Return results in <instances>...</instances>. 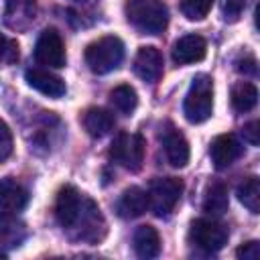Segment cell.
I'll list each match as a JSON object with an SVG mask.
<instances>
[{"label":"cell","mask_w":260,"mask_h":260,"mask_svg":"<svg viewBox=\"0 0 260 260\" xmlns=\"http://www.w3.org/2000/svg\"><path fill=\"white\" fill-rule=\"evenodd\" d=\"M2 256H4V254H2V252H0V258H2Z\"/></svg>","instance_id":"32"},{"label":"cell","mask_w":260,"mask_h":260,"mask_svg":"<svg viewBox=\"0 0 260 260\" xmlns=\"http://www.w3.org/2000/svg\"><path fill=\"white\" fill-rule=\"evenodd\" d=\"M183 193V183L175 177H158L150 183L146 195H148V207L152 209L154 215L165 217L169 215L175 205L179 203Z\"/></svg>","instance_id":"4"},{"label":"cell","mask_w":260,"mask_h":260,"mask_svg":"<svg viewBox=\"0 0 260 260\" xmlns=\"http://www.w3.org/2000/svg\"><path fill=\"white\" fill-rule=\"evenodd\" d=\"M83 128L91 138H104L114 130V116L104 108H89L83 118Z\"/></svg>","instance_id":"17"},{"label":"cell","mask_w":260,"mask_h":260,"mask_svg":"<svg viewBox=\"0 0 260 260\" xmlns=\"http://www.w3.org/2000/svg\"><path fill=\"white\" fill-rule=\"evenodd\" d=\"M160 140H162V148H165V156H167L169 165L175 167V169H183L189 162V142H187V138L177 128L169 126L160 134Z\"/></svg>","instance_id":"12"},{"label":"cell","mask_w":260,"mask_h":260,"mask_svg":"<svg viewBox=\"0 0 260 260\" xmlns=\"http://www.w3.org/2000/svg\"><path fill=\"white\" fill-rule=\"evenodd\" d=\"M228 187L223 183H213L209 185V189L205 191L203 197V211L211 213V215H221L228 209Z\"/></svg>","instance_id":"23"},{"label":"cell","mask_w":260,"mask_h":260,"mask_svg":"<svg viewBox=\"0 0 260 260\" xmlns=\"http://www.w3.org/2000/svg\"><path fill=\"white\" fill-rule=\"evenodd\" d=\"M122 59H124V43L114 35L102 37L89 43L85 49V63L98 75H106L118 69Z\"/></svg>","instance_id":"3"},{"label":"cell","mask_w":260,"mask_h":260,"mask_svg":"<svg viewBox=\"0 0 260 260\" xmlns=\"http://www.w3.org/2000/svg\"><path fill=\"white\" fill-rule=\"evenodd\" d=\"M209 154H211L213 167L217 171H223L242 154V144L238 142V138L234 134H219L211 142Z\"/></svg>","instance_id":"13"},{"label":"cell","mask_w":260,"mask_h":260,"mask_svg":"<svg viewBox=\"0 0 260 260\" xmlns=\"http://www.w3.org/2000/svg\"><path fill=\"white\" fill-rule=\"evenodd\" d=\"M24 238H26V225L16 215H12V211L0 213V244L16 248L22 244Z\"/></svg>","instance_id":"18"},{"label":"cell","mask_w":260,"mask_h":260,"mask_svg":"<svg viewBox=\"0 0 260 260\" xmlns=\"http://www.w3.org/2000/svg\"><path fill=\"white\" fill-rule=\"evenodd\" d=\"M110 102L120 114L130 116L138 106V95H136V89L132 85L122 83V85H118L110 91Z\"/></svg>","instance_id":"22"},{"label":"cell","mask_w":260,"mask_h":260,"mask_svg":"<svg viewBox=\"0 0 260 260\" xmlns=\"http://www.w3.org/2000/svg\"><path fill=\"white\" fill-rule=\"evenodd\" d=\"M24 79H26V83H28L32 89L41 91L43 95L55 98V100H57V98H63V95H65V91H67L65 81H63L59 75L51 73L49 69L30 67V69H26V71H24Z\"/></svg>","instance_id":"10"},{"label":"cell","mask_w":260,"mask_h":260,"mask_svg":"<svg viewBox=\"0 0 260 260\" xmlns=\"http://www.w3.org/2000/svg\"><path fill=\"white\" fill-rule=\"evenodd\" d=\"M28 203V191L12 177L0 179V209L4 211H22Z\"/></svg>","instance_id":"15"},{"label":"cell","mask_w":260,"mask_h":260,"mask_svg":"<svg viewBox=\"0 0 260 260\" xmlns=\"http://www.w3.org/2000/svg\"><path fill=\"white\" fill-rule=\"evenodd\" d=\"M248 2L250 0H225L223 2V16H225V20H230V22L238 20L240 14L246 10Z\"/></svg>","instance_id":"26"},{"label":"cell","mask_w":260,"mask_h":260,"mask_svg":"<svg viewBox=\"0 0 260 260\" xmlns=\"http://www.w3.org/2000/svg\"><path fill=\"white\" fill-rule=\"evenodd\" d=\"M35 59L41 65L55 67V69L65 65V45H63L61 35L55 28H45L39 35L37 45H35Z\"/></svg>","instance_id":"8"},{"label":"cell","mask_w":260,"mask_h":260,"mask_svg":"<svg viewBox=\"0 0 260 260\" xmlns=\"http://www.w3.org/2000/svg\"><path fill=\"white\" fill-rule=\"evenodd\" d=\"M228 230L223 223L215 221V219H195L191 223V230H189V238L191 242L205 250V252H217L221 250L225 244H228Z\"/></svg>","instance_id":"7"},{"label":"cell","mask_w":260,"mask_h":260,"mask_svg":"<svg viewBox=\"0 0 260 260\" xmlns=\"http://www.w3.org/2000/svg\"><path fill=\"white\" fill-rule=\"evenodd\" d=\"M242 136H244V140L248 142V144H252V146H256L258 142H260V124L254 120V122H248L244 128H242Z\"/></svg>","instance_id":"30"},{"label":"cell","mask_w":260,"mask_h":260,"mask_svg":"<svg viewBox=\"0 0 260 260\" xmlns=\"http://www.w3.org/2000/svg\"><path fill=\"white\" fill-rule=\"evenodd\" d=\"M238 199L250 213L260 211V181H258V177H248L240 183Z\"/></svg>","instance_id":"24"},{"label":"cell","mask_w":260,"mask_h":260,"mask_svg":"<svg viewBox=\"0 0 260 260\" xmlns=\"http://www.w3.org/2000/svg\"><path fill=\"white\" fill-rule=\"evenodd\" d=\"M12 152V134L10 128L4 124V120H0V162H4Z\"/></svg>","instance_id":"27"},{"label":"cell","mask_w":260,"mask_h":260,"mask_svg":"<svg viewBox=\"0 0 260 260\" xmlns=\"http://www.w3.org/2000/svg\"><path fill=\"white\" fill-rule=\"evenodd\" d=\"M205 53H207V43L203 37L185 35L173 47V61L177 65H189V63L201 61L205 57Z\"/></svg>","instance_id":"14"},{"label":"cell","mask_w":260,"mask_h":260,"mask_svg":"<svg viewBox=\"0 0 260 260\" xmlns=\"http://www.w3.org/2000/svg\"><path fill=\"white\" fill-rule=\"evenodd\" d=\"M18 57V47L14 41H8L4 35H0V63H12Z\"/></svg>","instance_id":"28"},{"label":"cell","mask_w":260,"mask_h":260,"mask_svg":"<svg viewBox=\"0 0 260 260\" xmlns=\"http://www.w3.org/2000/svg\"><path fill=\"white\" fill-rule=\"evenodd\" d=\"M83 197L75 187L67 185L59 191L57 195V201H55V215H57V221L61 223L63 230H69L71 223L75 221L79 209H81V203H83Z\"/></svg>","instance_id":"11"},{"label":"cell","mask_w":260,"mask_h":260,"mask_svg":"<svg viewBox=\"0 0 260 260\" xmlns=\"http://www.w3.org/2000/svg\"><path fill=\"white\" fill-rule=\"evenodd\" d=\"M236 69L240 71V73H244V75H254L256 73V59L252 57V55H246V59H240V61H236Z\"/></svg>","instance_id":"31"},{"label":"cell","mask_w":260,"mask_h":260,"mask_svg":"<svg viewBox=\"0 0 260 260\" xmlns=\"http://www.w3.org/2000/svg\"><path fill=\"white\" fill-rule=\"evenodd\" d=\"M148 209V195L140 187H128L118 201V215L126 219L140 217Z\"/></svg>","instance_id":"16"},{"label":"cell","mask_w":260,"mask_h":260,"mask_svg":"<svg viewBox=\"0 0 260 260\" xmlns=\"http://www.w3.org/2000/svg\"><path fill=\"white\" fill-rule=\"evenodd\" d=\"M134 252L140 258H154L160 252V238L152 225H140L134 232Z\"/></svg>","instance_id":"19"},{"label":"cell","mask_w":260,"mask_h":260,"mask_svg":"<svg viewBox=\"0 0 260 260\" xmlns=\"http://www.w3.org/2000/svg\"><path fill=\"white\" fill-rule=\"evenodd\" d=\"M67 232H73L75 238L87 240V242H100L104 238V234H106L104 215H102L100 207L89 197H83L81 209H79L75 221L71 223V228Z\"/></svg>","instance_id":"6"},{"label":"cell","mask_w":260,"mask_h":260,"mask_svg":"<svg viewBox=\"0 0 260 260\" xmlns=\"http://www.w3.org/2000/svg\"><path fill=\"white\" fill-rule=\"evenodd\" d=\"M213 6V0H181V12L189 20H203Z\"/></svg>","instance_id":"25"},{"label":"cell","mask_w":260,"mask_h":260,"mask_svg":"<svg viewBox=\"0 0 260 260\" xmlns=\"http://www.w3.org/2000/svg\"><path fill=\"white\" fill-rule=\"evenodd\" d=\"M258 102V89L250 81H240L232 87V106L236 112H250Z\"/></svg>","instance_id":"21"},{"label":"cell","mask_w":260,"mask_h":260,"mask_svg":"<svg viewBox=\"0 0 260 260\" xmlns=\"http://www.w3.org/2000/svg\"><path fill=\"white\" fill-rule=\"evenodd\" d=\"M144 150H146V144L140 134L122 132L112 142L110 156L114 158V162H118L126 171L136 173V171H140V167L144 162Z\"/></svg>","instance_id":"5"},{"label":"cell","mask_w":260,"mask_h":260,"mask_svg":"<svg viewBox=\"0 0 260 260\" xmlns=\"http://www.w3.org/2000/svg\"><path fill=\"white\" fill-rule=\"evenodd\" d=\"M124 12L128 22L144 35H160L169 24V10L160 0H128Z\"/></svg>","instance_id":"1"},{"label":"cell","mask_w":260,"mask_h":260,"mask_svg":"<svg viewBox=\"0 0 260 260\" xmlns=\"http://www.w3.org/2000/svg\"><path fill=\"white\" fill-rule=\"evenodd\" d=\"M213 112V79L205 73L193 77L183 102V114L191 124L205 122Z\"/></svg>","instance_id":"2"},{"label":"cell","mask_w":260,"mask_h":260,"mask_svg":"<svg viewBox=\"0 0 260 260\" xmlns=\"http://www.w3.org/2000/svg\"><path fill=\"white\" fill-rule=\"evenodd\" d=\"M4 16L10 28H24L35 16V0H6Z\"/></svg>","instance_id":"20"},{"label":"cell","mask_w":260,"mask_h":260,"mask_svg":"<svg viewBox=\"0 0 260 260\" xmlns=\"http://www.w3.org/2000/svg\"><path fill=\"white\" fill-rule=\"evenodd\" d=\"M134 73L146 81L154 83L162 75V55L156 47H140L136 57H134Z\"/></svg>","instance_id":"9"},{"label":"cell","mask_w":260,"mask_h":260,"mask_svg":"<svg viewBox=\"0 0 260 260\" xmlns=\"http://www.w3.org/2000/svg\"><path fill=\"white\" fill-rule=\"evenodd\" d=\"M236 256L240 260H258L260 258V244L256 240H250L246 244H242L238 250H236Z\"/></svg>","instance_id":"29"}]
</instances>
